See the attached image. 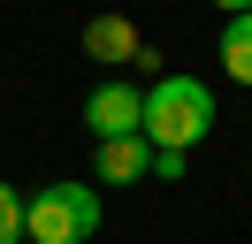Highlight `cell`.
<instances>
[{
	"label": "cell",
	"instance_id": "obj_1",
	"mask_svg": "<svg viewBox=\"0 0 252 244\" xmlns=\"http://www.w3.org/2000/svg\"><path fill=\"white\" fill-rule=\"evenodd\" d=\"M206 130H214V92H206L199 76H160V84L145 92V115H138V137H145V145L191 152Z\"/></svg>",
	"mask_w": 252,
	"mask_h": 244
},
{
	"label": "cell",
	"instance_id": "obj_9",
	"mask_svg": "<svg viewBox=\"0 0 252 244\" xmlns=\"http://www.w3.org/2000/svg\"><path fill=\"white\" fill-rule=\"evenodd\" d=\"M214 8H221V15H245V8H252V0H214Z\"/></svg>",
	"mask_w": 252,
	"mask_h": 244
},
{
	"label": "cell",
	"instance_id": "obj_5",
	"mask_svg": "<svg viewBox=\"0 0 252 244\" xmlns=\"http://www.w3.org/2000/svg\"><path fill=\"white\" fill-rule=\"evenodd\" d=\"M221 69H229V84H252V8L221 15Z\"/></svg>",
	"mask_w": 252,
	"mask_h": 244
},
{
	"label": "cell",
	"instance_id": "obj_2",
	"mask_svg": "<svg viewBox=\"0 0 252 244\" xmlns=\"http://www.w3.org/2000/svg\"><path fill=\"white\" fill-rule=\"evenodd\" d=\"M99 237V191L92 183H46L23 198V244H92Z\"/></svg>",
	"mask_w": 252,
	"mask_h": 244
},
{
	"label": "cell",
	"instance_id": "obj_3",
	"mask_svg": "<svg viewBox=\"0 0 252 244\" xmlns=\"http://www.w3.org/2000/svg\"><path fill=\"white\" fill-rule=\"evenodd\" d=\"M138 115H145V92L138 84H92V99H84V130H92V145L99 137H138Z\"/></svg>",
	"mask_w": 252,
	"mask_h": 244
},
{
	"label": "cell",
	"instance_id": "obj_8",
	"mask_svg": "<svg viewBox=\"0 0 252 244\" xmlns=\"http://www.w3.org/2000/svg\"><path fill=\"white\" fill-rule=\"evenodd\" d=\"M153 183H184V152H168V145H153V168H145Z\"/></svg>",
	"mask_w": 252,
	"mask_h": 244
},
{
	"label": "cell",
	"instance_id": "obj_6",
	"mask_svg": "<svg viewBox=\"0 0 252 244\" xmlns=\"http://www.w3.org/2000/svg\"><path fill=\"white\" fill-rule=\"evenodd\" d=\"M84 46H92L99 61H130L138 54V30H130L123 15H92V23H84Z\"/></svg>",
	"mask_w": 252,
	"mask_h": 244
},
{
	"label": "cell",
	"instance_id": "obj_7",
	"mask_svg": "<svg viewBox=\"0 0 252 244\" xmlns=\"http://www.w3.org/2000/svg\"><path fill=\"white\" fill-rule=\"evenodd\" d=\"M0 244H23V198H16V183H0Z\"/></svg>",
	"mask_w": 252,
	"mask_h": 244
},
{
	"label": "cell",
	"instance_id": "obj_4",
	"mask_svg": "<svg viewBox=\"0 0 252 244\" xmlns=\"http://www.w3.org/2000/svg\"><path fill=\"white\" fill-rule=\"evenodd\" d=\"M145 168H153L145 137H99V152H92V183H138Z\"/></svg>",
	"mask_w": 252,
	"mask_h": 244
}]
</instances>
